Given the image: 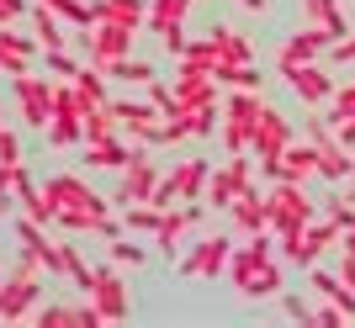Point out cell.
Returning a JSON list of instances; mask_svg holds the SVG:
<instances>
[{
    "label": "cell",
    "instance_id": "cell-1",
    "mask_svg": "<svg viewBox=\"0 0 355 328\" xmlns=\"http://www.w3.org/2000/svg\"><path fill=\"white\" fill-rule=\"evenodd\" d=\"M37 286H43V259H37L32 249H21L16 275L0 281V318H6V323H27L32 302H37Z\"/></svg>",
    "mask_w": 355,
    "mask_h": 328
},
{
    "label": "cell",
    "instance_id": "cell-2",
    "mask_svg": "<svg viewBox=\"0 0 355 328\" xmlns=\"http://www.w3.org/2000/svg\"><path fill=\"white\" fill-rule=\"evenodd\" d=\"M260 111H266V106H260V90H234V95L223 101V122H218V133H223V149H228V154H250Z\"/></svg>",
    "mask_w": 355,
    "mask_h": 328
},
{
    "label": "cell",
    "instance_id": "cell-3",
    "mask_svg": "<svg viewBox=\"0 0 355 328\" xmlns=\"http://www.w3.org/2000/svg\"><path fill=\"white\" fill-rule=\"evenodd\" d=\"M313 217H318V207L308 201V191H302L297 180H276V185H270V233H276V239L302 233Z\"/></svg>",
    "mask_w": 355,
    "mask_h": 328
},
{
    "label": "cell",
    "instance_id": "cell-4",
    "mask_svg": "<svg viewBox=\"0 0 355 328\" xmlns=\"http://www.w3.org/2000/svg\"><path fill=\"white\" fill-rule=\"evenodd\" d=\"M340 239H345V233H340V223H334V217H313L302 233H286V239H282V259H286V265L313 270V265H318V254L334 249Z\"/></svg>",
    "mask_w": 355,
    "mask_h": 328
},
{
    "label": "cell",
    "instance_id": "cell-5",
    "mask_svg": "<svg viewBox=\"0 0 355 328\" xmlns=\"http://www.w3.org/2000/svg\"><path fill=\"white\" fill-rule=\"evenodd\" d=\"M302 138H308L313 149H318V175H324V180H345V175L355 170L350 149H345L340 138H334L329 117H302Z\"/></svg>",
    "mask_w": 355,
    "mask_h": 328
},
{
    "label": "cell",
    "instance_id": "cell-6",
    "mask_svg": "<svg viewBox=\"0 0 355 328\" xmlns=\"http://www.w3.org/2000/svg\"><path fill=\"white\" fill-rule=\"evenodd\" d=\"M133 37L138 27H122V21H96V27H85V53L96 69H112L117 59H128L133 53Z\"/></svg>",
    "mask_w": 355,
    "mask_h": 328
},
{
    "label": "cell",
    "instance_id": "cell-7",
    "mask_svg": "<svg viewBox=\"0 0 355 328\" xmlns=\"http://www.w3.org/2000/svg\"><path fill=\"white\" fill-rule=\"evenodd\" d=\"M11 90H16V101H21V122L37 127V133H48V122H53V80L27 69V75H11Z\"/></svg>",
    "mask_w": 355,
    "mask_h": 328
},
{
    "label": "cell",
    "instance_id": "cell-8",
    "mask_svg": "<svg viewBox=\"0 0 355 328\" xmlns=\"http://www.w3.org/2000/svg\"><path fill=\"white\" fill-rule=\"evenodd\" d=\"M90 302L101 307L106 323H128V313H133V297H128V286H122V275H117V259L96 265V286H90Z\"/></svg>",
    "mask_w": 355,
    "mask_h": 328
},
{
    "label": "cell",
    "instance_id": "cell-9",
    "mask_svg": "<svg viewBox=\"0 0 355 328\" xmlns=\"http://www.w3.org/2000/svg\"><path fill=\"white\" fill-rule=\"evenodd\" d=\"M254 180V170H250V154H228V164H218L207 175V191H202V201L207 207H234V196L244 191Z\"/></svg>",
    "mask_w": 355,
    "mask_h": 328
},
{
    "label": "cell",
    "instance_id": "cell-10",
    "mask_svg": "<svg viewBox=\"0 0 355 328\" xmlns=\"http://www.w3.org/2000/svg\"><path fill=\"white\" fill-rule=\"evenodd\" d=\"M260 175L266 180H297V185H302L308 175H318V149H313L308 138H302V143L292 138L276 159H260Z\"/></svg>",
    "mask_w": 355,
    "mask_h": 328
},
{
    "label": "cell",
    "instance_id": "cell-11",
    "mask_svg": "<svg viewBox=\"0 0 355 328\" xmlns=\"http://www.w3.org/2000/svg\"><path fill=\"white\" fill-rule=\"evenodd\" d=\"M228 254H234V244L223 239V233H212V239L191 244V249L180 254V275H186V281H212V275L228 265Z\"/></svg>",
    "mask_w": 355,
    "mask_h": 328
},
{
    "label": "cell",
    "instance_id": "cell-12",
    "mask_svg": "<svg viewBox=\"0 0 355 328\" xmlns=\"http://www.w3.org/2000/svg\"><path fill=\"white\" fill-rule=\"evenodd\" d=\"M106 111L117 117V127L128 138H138V143H154V133H159L164 111L154 101H106Z\"/></svg>",
    "mask_w": 355,
    "mask_h": 328
},
{
    "label": "cell",
    "instance_id": "cell-13",
    "mask_svg": "<svg viewBox=\"0 0 355 328\" xmlns=\"http://www.w3.org/2000/svg\"><path fill=\"white\" fill-rule=\"evenodd\" d=\"M334 43L324 27H302V32H292L282 48H276V75H286V69H297V64H313L324 48Z\"/></svg>",
    "mask_w": 355,
    "mask_h": 328
},
{
    "label": "cell",
    "instance_id": "cell-14",
    "mask_svg": "<svg viewBox=\"0 0 355 328\" xmlns=\"http://www.w3.org/2000/svg\"><path fill=\"white\" fill-rule=\"evenodd\" d=\"M282 80L292 85V95H297L302 106H329V95H334V75H324V69H318V59L286 69Z\"/></svg>",
    "mask_w": 355,
    "mask_h": 328
},
{
    "label": "cell",
    "instance_id": "cell-15",
    "mask_svg": "<svg viewBox=\"0 0 355 328\" xmlns=\"http://www.w3.org/2000/svg\"><path fill=\"white\" fill-rule=\"evenodd\" d=\"M196 217H202V207H196V201H180V207H170V212H164V223L154 228V249L175 259L180 239H186V233L196 228Z\"/></svg>",
    "mask_w": 355,
    "mask_h": 328
},
{
    "label": "cell",
    "instance_id": "cell-16",
    "mask_svg": "<svg viewBox=\"0 0 355 328\" xmlns=\"http://www.w3.org/2000/svg\"><path fill=\"white\" fill-rule=\"evenodd\" d=\"M159 180H164V175L154 170V159H148V154H138V159L122 170V185H117V196H112V201H117V207H128V201H148Z\"/></svg>",
    "mask_w": 355,
    "mask_h": 328
},
{
    "label": "cell",
    "instance_id": "cell-17",
    "mask_svg": "<svg viewBox=\"0 0 355 328\" xmlns=\"http://www.w3.org/2000/svg\"><path fill=\"white\" fill-rule=\"evenodd\" d=\"M292 143V122L282 117V111H260V122H254V143H250V154H260V159H276V154Z\"/></svg>",
    "mask_w": 355,
    "mask_h": 328
},
{
    "label": "cell",
    "instance_id": "cell-18",
    "mask_svg": "<svg viewBox=\"0 0 355 328\" xmlns=\"http://www.w3.org/2000/svg\"><path fill=\"white\" fill-rule=\"evenodd\" d=\"M43 191L59 201V212H64V207H96V212H106V196H96L80 175H48Z\"/></svg>",
    "mask_w": 355,
    "mask_h": 328
},
{
    "label": "cell",
    "instance_id": "cell-19",
    "mask_svg": "<svg viewBox=\"0 0 355 328\" xmlns=\"http://www.w3.org/2000/svg\"><path fill=\"white\" fill-rule=\"evenodd\" d=\"M228 212H234V223L244 228V233H260V228H270V196H260V185H254V180L234 196V207H228Z\"/></svg>",
    "mask_w": 355,
    "mask_h": 328
},
{
    "label": "cell",
    "instance_id": "cell-20",
    "mask_svg": "<svg viewBox=\"0 0 355 328\" xmlns=\"http://www.w3.org/2000/svg\"><path fill=\"white\" fill-rule=\"evenodd\" d=\"M302 27H324L340 43V37H350V16L340 0H302Z\"/></svg>",
    "mask_w": 355,
    "mask_h": 328
},
{
    "label": "cell",
    "instance_id": "cell-21",
    "mask_svg": "<svg viewBox=\"0 0 355 328\" xmlns=\"http://www.w3.org/2000/svg\"><path fill=\"white\" fill-rule=\"evenodd\" d=\"M138 154H144V149L122 143V138H96V143H85V164H90V170H128Z\"/></svg>",
    "mask_w": 355,
    "mask_h": 328
},
{
    "label": "cell",
    "instance_id": "cell-22",
    "mask_svg": "<svg viewBox=\"0 0 355 328\" xmlns=\"http://www.w3.org/2000/svg\"><path fill=\"white\" fill-rule=\"evenodd\" d=\"M308 286H313V291H318L324 302L345 307V318H355V286L345 281V275H329V270H318V265H313V270H308Z\"/></svg>",
    "mask_w": 355,
    "mask_h": 328
},
{
    "label": "cell",
    "instance_id": "cell-23",
    "mask_svg": "<svg viewBox=\"0 0 355 328\" xmlns=\"http://www.w3.org/2000/svg\"><path fill=\"white\" fill-rule=\"evenodd\" d=\"M207 175H212V164H207V159H180L170 180H175L180 201H202V191H207Z\"/></svg>",
    "mask_w": 355,
    "mask_h": 328
},
{
    "label": "cell",
    "instance_id": "cell-24",
    "mask_svg": "<svg viewBox=\"0 0 355 328\" xmlns=\"http://www.w3.org/2000/svg\"><path fill=\"white\" fill-rule=\"evenodd\" d=\"M96 21H122V27H148L144 0H96Z\"/></svg>",
    "mask_w": 355,
    "mask_h": 328
},
{
    "label": "cell",
    "instance_id": "cell-25",
    "mask_svg": "<svg viewBox=\"0 0 355 328\" xmlns=\"http://www.w3.org/2000/svg\"><path fill=\"white\" fill-rule=\"evenodd\" d=\"M32 32H37V48H43V53L64 48V16L53 11V6H32Z\"/></svg>",
    "mask_w": 355,
    "mask_h": 328
},
{
    "label": "cell",
    "instance_id": "cell-26",
    "mask_svg": "<svg viewBox=\"0 0 355 328\" xmlns=\"http://www.w3.org/2000/svg\"><path fill=\"white\" fill-rule=\"evenodd\" d=\"M207 37H212V48H218V59H228V64H250V59H254V48L244 43L234 27H223V21H212Z\"/></svg>",
    "mask_w": 355,
    "mask_h": 328
},
{
    "label": "cell",
    "instance_id": "cell-27",
    "mask_svg": "<svg viewBox=\"0 0 355 328\" xmlns=\"http://www.w3.org/2000/svg\"><path fill=\"white\" fill-rule=\"evenodd\" d=\"M212 80H218V85H234V90H260L266 85V75H260L254 64H228V59L212 64Z\"/></svg>",
    "mask_w": 355,
    "mask_h": 328
},
{
    "label": "cell",
    "instance_id": "cell-28",
    "mask_svg": "<svg viewBox=\"0 0 355 328\" xmlns=\"http://www.w3.org/2000/svg\"><path fill=\"white\" fill-rule=\"evenodd\" d=\"M186 6H191V0H154V6H148V32H180V21H186Z\"/></svg>",
    "mask_w": 355,
    "mask_h": 328
},
{
    "label": "cell",
    "instance_id": "cell-29",
    "mask_svg": "<svg viewBox=\"0 0 355 328\" xmlns=\"http://www.w3.org/2000/svg\"><path fill=\"white\" fill-rule=\"evenodd\" d=\"M159 223H164V207H154V201H128L122 207V228L128 233H154Z\"/></svg>",
    "mask_w": 355,
    "mask_h": 328
},
{
    "label": "cell",
    "instance_id": "cell-30",
    "mask_svg": "<svg viewBox=\"0 0 355 328\" xmlns=\"http://www.w3.org/2000/svg\"><path fill=\"white\" fill-rule=\"evenodd\" d=\"M244 297H282V265H276L270 254L254 265V281L244 286Z\"/></svg>",
    "mask_w": 355,
    "mask_h": 328
},
{
    "label": "cell",
    "instance_id": "cell-31",
    "mask_svg": "<svg viewBox=\"0 0 355 328\" xmlns=\"http://www.w3.org/2000/svg\"><path fill=\"white\" fill-rule=\"evenodd\" d=\"M106 80H128V85H154V64H144V59H133V53H128V59H117L112 64V69H106Z\"/></svg>",
    "mask_w": 355,
    "mask_h": 328
},
{
    "label": "cell",
    "instance_id": "cell-32",
    "mask_svg": "<svg viewBox=\"0 0 355 328\" xmlns=\"http://www.w3.org/2000/svg\"><path fill=\"white\" fill-rule=\"evenodd\" d=\"M48 143H53V149L85 143V122H80V117H53V122H48Z\"/></svg>",
    "mask_w": 355,
    "mask_h": 328
},
{
    "label": "cell",
    "instance_id": "cell-33",
    "mask_svg": "<svg viewBox=\"0 0 355 328\" xmlns=\"http://www.w3.org/2000/svg\"><path fill=\"white\" fill-rule=\"evenodd\" d=\"M64 275H69V281H74V286H80V291L90 297V286H96V270H90L85 259H80V244H64Z\"/></svg>",
    "mask_w": 355,
    "mask_h": 328
},
{
    "label": "cell",
    "instance_id": "cell-34",
    "mask_svg": "<svg viewBox=\"0 0 355 328\" xmlns=\"http://www.w3.org/2000/svg\"><path fill=\"white\" fill-rule=\"evenodd\" d=\"M218 122H223L218 101H207V106H191V111H186V127H191V138H207V133H218Z\"/></svg>",
    "mask_w": 355,
    "mask_h": 328
},
{
    "label": "cell",
    "instance_id": "cell-35",
    "mask_svg": "<svg viewBox=\"0 0 355 328\" xmlns=\"http://www.w3.org/2000/svg\"><path fill=\"white\" fill-rule=\"evenodd\" d=\"M74 85L85 90L90 101H106V69H96V64H80V75H74Z\"/></svg>",
    "mask_w": 355,
    "mask_h": 328
},
{
    "label": "cell",
    "instance_id": "cell-36",
    "mask_svg": "<svg viewBox=\"0 0 355 328\" xmlns=\"http://www.w3.org/2000/svg\"><path fill=\"white\" fill-rule=\"evenodd\" d=\"M32 323H37V328H64V323H80V307H32Z\"/></svg>",
    "mask_w": 355,
    "mask_h": 328
},
{
    "label": "cell",
    "instance_id": "cell-37",
    "mask_svg": "<svg viewBox=\"0 0 355 328\" xmlns=\"http://www.w3.org/2000/svg\"><path fill=\"white\" fill-rule=\"evenodd\" d=\"M329 122H340V117H355V85H334V95H329Z\"/></svg>",
    "mask_w": 355,
    "mask_h": 328
},
{
    "label": "cell",
    "instance_id": "cell-38",
    "mask_svg": "<svg viewBox=\"0 0 355 328\" xmlns=\"http://www.w3.org/2000/svg\"><path fill=\"white\" fill-rule=\"evenodd\" d=\"M324 217H334L340 233H350V228H355V201H345V196H324Z\"/></svg>",
    "mask_w": 355,
    "mask_h": 328
},
{
    "label": "cell",
    "instance_id": "cell-39",
    "mask_svg": "<svg viewBox=\"0 0 355 328\" xmlns=\"http://www.w3.org/2000/svg\"><path fill=\"white\" fill-rule=\"evenodd\" d=\"M106 259H117V265H144V249H138L133 239H112V249H106Z\"/></svg>",
    "mask_w": 355,
    "mask_h": 328
},
{
    "label": "cell",
    "instance_id": "cell-40",
    "mask_svg": "<svg viewBox=\"0 0 355 328\" xmlns=\"http://www.w3.org/2000/svg\"><path fill=\"white\" fill-rule=\"evenodd\" d=\"M308 328H345V307H334V302H324V307H313Z\"/></svg>",
    "mask_w": 355,
    "mask_h": 328
},
{
    "label": "cell",
    "instance_id": "cell-41",
    "mask_svg": "<svg viewBox=\"0 0 355 328\" xmlns=\"http://www.w3.org/2000/svg\"><path fill=\"white\" fill-rule=\"evenodd\" d=\"M48 69H53V75H80V64H74V53H64V48H53V53H48Z\"/></svg>",
    "mask_w": 355,
    "mask_h": 328
},
{
    "label": "cell",
    "instance_id": "cell-42",
    "mask_svg": "<svg viewBox=\"0 0 355 328\" xmlns=\"http://www.w3.org/2000/svg\"><path fill=\"white\" fill-rule=\"evenodd\" d=\"M0 164H21V143L11 127H0Z\"/></svg>",
    "mask_w": 355,
    "mask_h": 328
},
{
    "label": "cell",
    "instance_id": "cell-43",
    "mask_svg": "<svg viewBox=\"0 0 355 328\" xmlns=\"http://www.w3.org/2000/svg\"><path fill=\"white\" fill-rule=\"evenodd\" d=\"M329 127H334V138H340L345 149L355 154V117H340V122H329Z\"/></svg>",
    "mask_w": 355,
    "mask_h": 328
},
{
    "label": "cell",
    "instance_id": "cell-44",
    "mask_svg": "<svg viewBox=\"0 0 355 328\" xmlns=\"http://www.w3.org/2000/svg\"><path fill=\"white\" fill-rule=\"evenodd\" d=\"M334 64H355V32L334 43Z\"/></svg>",
    "mask_w": 355,
    "mask_h": 328
},
{
    "label": "cell",
    "instance_id": "cell-45",
    "mask_svg": "<svg viewBox=\"0 0 355 328\" xmlns=\"http://www.w3.org/2000/svg\"><path fill=\"white\" fill-rule=\"evenodd\" d=\"M16 207H21V201H16V191H0V223H6Z\"/></svg>",
    "mask_w": 355,
    "mask_h": 328
},
{
    "label": "cell",
    "instance_id": "cell-46",
    "mask_svg": "<svg viewBox=\"0 0 355 328\" xmlns=\"http://www.w3.org/2000/svg\"><path fill=\"white\" fill-rule=\"evenodd\" d=\"M340 275H345V281L355 286V254H350V249H345V259H340Z\"/></svg>",
    "mask_w": 355,
    "mask_h": 328
},
{
    "label": "cell",
    "instance_id": "cell-47",
    "mask_svg": "<svg viewBox=\"0 0 355 328\" xmlns=\"http://www.w3.org/2000/svg\"><path fill=\"white\" fill-rule=\"evenodd\" d=\"M6 6V16H27V0H0Z\"/></svg>",
    "mask_w": 355,
    "mask_h": 328
},
{
    "label": "cell",
    "instance_id": "cell-48",
    "mask_svg": "<svg viewBox=\"0 0 355 328\" xmlns=\"http://www.w3.org/2000/svg\"><path fill=\"white\" fill-rule=\"evenodd\" d=\"M340 249H350V254H355V228H350V233L340 239Z\"/></svg>",
    "mask_w": 355,
    "mask_h": 328
},
{
    "label": "cell",
    "instance_id": "cell-49",
    "mask_svg": "<svg viewBox=\"0 0 355 328\" xmlns=\"http://www.w3.org/2000/svg\"><path fill=\"white\" fill-rule=\"evenodd\" d=\"M239 6H250V11H266L270 0H239Z\"/></svg>",
    "mask_w": 355,
    "mask_h": 328
},
{
    "label": "cell",
    "instance_id": "cell-50",
    "mask_svg": "<svg viewBox=\"0 0 355 328\" xmlns=\"http://www.w3.org/2000/svg\"><path fill=\"white\" fill-rule=\"evenodd\" d=\"M6 21H11V16H6V6H0V27H6Z\"/></svg>",
    "mask_w": 355,
    "mask_h": 328
},
{
    "label": "cell",
    "instance_id": "cell-51",
    "mask_svg": "<svg viewBox=\"0 0 355 328\" xmlns=\"http://www.w3.org/2000/svg\"><path fill=\"white\" fill-rule=\"evenodd\" d=\"M350 159H355V154H350ZM350 175H355V170H350Z\"/></svg>",
    "mask_w": 355,
    "mask_h": 328
},
{
    "label": "cell",
    "instance_id": "cell-52",
    "mask_svg": "<svg viewBox=\"0 0 355 328\" xmlns=\"http://www.w3.org/2000/svg\"><path fill=\"white\" fill-rule=\"evenodd\" d=\"M0 281H6V275H0Z\"/></svg>",
    "mask_w": 355,
    "mask_h": 328
}]
</instances>
